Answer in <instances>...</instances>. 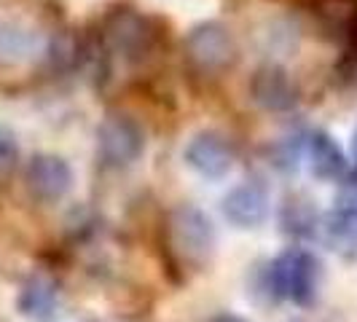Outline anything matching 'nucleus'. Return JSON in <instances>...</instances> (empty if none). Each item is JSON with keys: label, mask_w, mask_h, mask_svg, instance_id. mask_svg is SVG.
<instances>
[{"label": "nucleus", "mask_w": 357, "mask_h": 322, "mask_svg": "<svg viewBox=\"0 0 357 322\" xmlns=\"http://www.w3.org/2000/svg\"><path fill=\"white\" fill-rule=\"evenodd\" d=\"M322 285V263L304 247L282 250L264 271V290L274 301H293L301 309L314 306Z\"/></svg>", "instance_id": "1"}, {"label": "nucleus", "mask_w": 357, "mask_h": 322, "mask_svg": "<svg viewBox=\"0 0 357 322\" xmlns=\"http://www.w3.org/2000/svg\"><path fill=\"white\" fill-rule=\"evenodd\" d=\"M164 239L178 263L191 268L210 266L218 247V233L213 220L194 204H178L167 215Z\"/></svg>", "instance_id": "2"}, {"label": "nucleus", "mask_w": 357, "mask_h": 322, "mask_svg": "<svg viewBox=\"0 0 357 322\" xmlns=\"http://www.w3.org/2000/svg\"><path fill=\"white\" fill-rule=\"evenodd\" d=\"M183 49H185V59L204 75L229 70L239 54L231 30L220 22H199L197 27L188 30Z\"/></svg>", "instance_id": "3"}, {"label": "nucleus", "mask_w": 357, "mask_h": 322, "mask_svg": "<svg viewBox=\"0 0 357 322\" xmlns=\"http://www.w3.org/2000/svg\"><path fill=\"white\" fill-rule=\"evenodd\" d=\"M107 46L126 62H143L156 46V33L151 22L132 8H116L105 19Z\"/></svg>", "instance_id": "4"}, {"label": "nucleus", "mask_w": 357, "mask_h": 322, "mask_svg": "<svg viewBox=\"0 0 357 322\" xmlns=\"http://www.w3.org/2000/svg\"><path fill=\"white\" fill-rule=\"evenodd\" d=\"M97 151L110 167H132L145 153V132L129 116H107L97 126Z\"/></svg>", "instance_id": "5"}, {"label": "nucleus", "mask_w": 357, "mask_h": 322, "mask_svg": "<svg viewBox=\"0 0 357 322\" xmlns=\"http://www.w3.org/2000/svg\"><path fill=\"white\" fill-rule=\"evenodd\" d=\"M183 161L204 180H223L234 169L236 151L229 143L226 135L215 129H202L197 132L185 148H183Z\"/></svg>", "instance_id": "6"}, {"label": "nucleus", "mask_w": 357, "mask_h": 322, "mask_svg": "<svg viewBox=\"0 0 357 322\" xmlns=\"http://www.w3.org/2000/svg\"><path fill=\"white\" fill-rule=\"evenodd\" d=\"M73 167L56 153H36L24 167V185L30 197L43 204L62 201L73 191Z\"/></svg>", "instance_id": "7"}, {"label": "nucleus", "mask_w": 357, "mask_h": 322, "mask_svg": "<svg viewBox=\"0 0 357 322\" xmlns=\"http://www.w3.org/2000/svg\"><path fill=\"white\" fill-rule=\"evenodd\" d=\"M252 102L266 113H287L298 105V86L282 65H261L250 78Z\"/></svg>", "instance_id": "8"}, {"label": "nucleus", "mask_w": 357, "mask_h": 322, "mask_svg": "<svg viewBox=\"0 0 357 322\" xmlns=\"http://www.w3.org/2000/svg\"><path fill=\"white\" fill-rule=\"evenodd\" d=\"M220 213L234 229H258L271 215V199L261 183H239L220 199Z\"/></svg>", "instance_id": "9"}, {"label": "nucleus", "mask_w": 357, "mask_h": 322, "mask_svg": "<svg viewBox=\"0 0 357 322\" xmlns=\"http://www.w3.org/2000/svg\"><path fill=\"white\" fill-rule=\"evenodd\" d=\"M306 156H309V169L312 175L322 183H339L349 172L347 153L325 129H314L306 137Z\"/></svg>", "instance_id": "10"}, {"label": "nucleus", "mask_w": 357, "mask_h": 322, "mask_svg": "<svg viewBox=\"0 0 357 322\" xmlns=\"http://www.w3.org/2000/svg\"><path fill=\"white\" fill-rule=\"evenodd\" d=\"M314 239H320L328 250L336 252L344 261H349V263L357 261V217L341 215L336 210L320 215V226H317Z\"/></svg>", "instance_id": "11"}, {"label": "nucleus", "mask_w": 357, "mask_h": 322, "mask_svg": "<svg viewBox=\"0 0 357 322\" xmlns=\"http://www.w3.org/2000/svg\"><path fill=\"white\" fill-rule=\"evenodd\" d=\"M17 309L27 320L46 322L56 309V285L43 274L27 277L17 296Z\"/></svg>", "instance_id": "12"}, {"label": "nucleus", "mask_w": 357, "mask_h": 322, "mask_svg": "<svg viewBox=\"0 0 357 322\" xmlns=\"http://www.w3.org/2000/svg\"><path fill=\"white\" fill-rule=\"evenodd\" d=\"M320 226V213L304 194H290L280 207V229L293 239H314Z\"/></svg>", "instance_id": "13"}, {"label": "nucleus", "mask_w": 357, "mask_h": 322, "mask_svg": "<svg viewBox=\"0 0 357 322\" xmlns=\"http://www.w3.org/2000/svg\"><path fill=\"white\" fill-rule=\"evenodd\" d=\"M38 52V36L33 30L0 22V65H22Z\"/></svg>", "instance_id": "14"}, {"label": "nucleus", "mask_w": 357, "mask_h": 322, "mask_svg": "<svg viewBox=\"0 0 357 322\" xmlns=\"http://www.w3.org/2000/svg\"><path fill=\"white\" fill-rule=\"evenodd\" d=\"M306 140L301 137H285V140H277V143L268 148V164L277 167L280 172H296L298 169V161L304 156Z\"/></svg>", "instance_id": "15"}, {"label": "nucleus", "mask_w": 357, "mask_h": 322, "mask_svg": "<svg viewBox=\"0 0 357 322\" xmlns=\"http://www.w3.org/2000/svg\"><path fill=\"white\" fill-rule=\"evenodd\" d=\"M49 59H52L54 68L70 70V68H75V65L81 62V43L73 36H68V33H62V36H56L52 40V46H49Z\"/></svg>", "instance_id": "16"}, {"label": "nucleus", "mask_w": 357, "mask_h": 322, "mask_svg": "<svg viewBox=\"0 0 357 322\" xmlns=\"http://www.w3.org/2000/svg\"><path fill=\"white\" fill-rule=\"evenodd\" d=\"M341 40H344V54L339 62V75L344 81H357V17Z\"/></svg>", "instance_id": "17"}, {"label": "nucleus", "mask_w": 357, "mask_h": 322, "mask_svg": "<svg viewBox=\"0 0 357 322\" xmlns=\"http://www.w3.org/2000/svg\"><path fill=\"white\" fill-rule=\"evenodd\" d=\"M333 210L341 215H349V217H357V169L347 172L339 180V194H336Z\"/></svg>", "instance_id": "18"}, {"label": "nucleus", "mask_w": 357, "mask_h": 322, "mask_svg": "<svg viewBox=\"0 0 357 322\" xmlns=\"http://www.w3.org/2000/svg\"><path fill=\"white\" fill-rule=\"evenodd\" d=\"M19 161V140L14 129L0 124V172L14 169Z\"/></svg>", "instance_id": "19"}, {"label": "nucleus", "mask_w": 357, "mask_h": 322, "mask_svg": "<svg viewBox=\"0 0 357 322\" xmlns=\"http://www.w3.org/2000/svg\"><path fill=\"white\" fill-rule=\"evenodd\" d=\"M213 322H248V320H245V317H239V314H229V312H226V314H218Z\"/></svg>", "instance_id": "20"}, {"label": "nucleus", "mask_w": 357, "mask_h": 322, "mask_svg": "<svg viewBox=\"0 0 357 322\" xmlns=\"http://www.w3.org/2000/svg\"><path fill=\"white\" fill-rule=\"evenodd\" d=\"M352 159H355V164H357V129H355V135H352Z\"/></svg>", "instance_id": "21"}]
</instances>
